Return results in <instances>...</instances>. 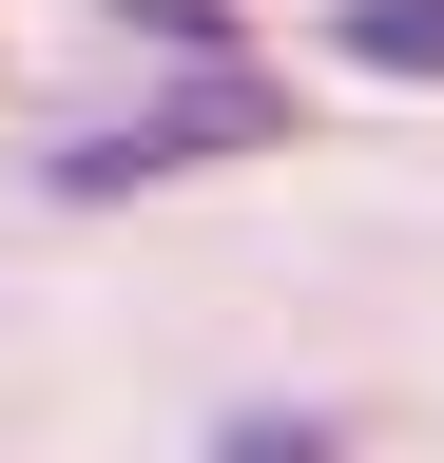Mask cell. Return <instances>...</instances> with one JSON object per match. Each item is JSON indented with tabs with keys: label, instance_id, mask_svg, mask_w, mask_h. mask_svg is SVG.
Returning <instances> with one entry per match:
<instances>
[{
	"label": "cell",
	"instance_id": "6da1fadb",
	"mask_svg": "<svg viewBox=\"0 0 444 463\" xmlns=\"http://www.w3.org/2000/svg\"><path fill=\"white\" fill-rule=\"evenodd\" d=\"M270 116H290L270 78H213V97H175V116H136V136H78L59 194H78V213H97V194H155V174H194V155H251Z\"/></svg>",
	"mask_w": 444,
	"mask_h": 463
},
{
	"label": "cell",
	"instance_id": "7a4b0ae2",
	"mask_svg": "<svg viewBox=\"0 0 444 463\" xmlns=\"http://www.w3.org/2000/svg\"><path fill=\"white\" fill-rule=\"evenodd\" d=\"M328 58H367V78H444V0H348Z\"/></svg>",
	"mask_w": 444,
	"mask_h": 463
},
{
	"label": "cell",
	"instance_id": "3957f363",
	"mask_svg": "<svg viewBox=\"0 0 444 463\" xmlns=\"http://www.w3.org/2000/svg\"><path fill=\"white\" fill-rule=\"evenodd\" d=\"M213 463H328V425H270L251 405V425H213Z\"/></svg>",
	"mask_w": 444,
	"mask_h": 463
}]
</instances>
